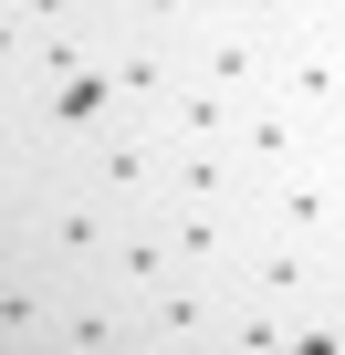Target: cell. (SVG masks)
Wrapping results in <instances>:
<instances>
[{"mask_svg":"<svg viewBox=\"0 0 345 355\" xmlns=\"http://www.w3.org/2000/svg\"><path fill=\"white\" fill-rule=\"evenodd\" d=\"M251 230H272V241H303V251H345V178H335V157L314 146L303 167H283V178H251Z\"/></svg>","mask_w":345,"mask_h":355,"instance_id":"1","label":"cell"},{"mask_svg":"<svg viewBox=\"0 0 345 355\" xmlns=\"http://www.w3.org/2000/svg\"><path fill=\"white\" fill-rule=\"evenodd\" d=\"M94 189L115 199V209H157L167 199V125H146V115H126V125H105L84 157H74Z\"/></svg>","mask_w":345,"mask_h":355,"instance_id":"2","label":"cell"},{"mask_svg":"<svg viewBox=\"0 0 345 355\" xmlns=\"http://www.w3.org/2000/svg\"><path fill=\"white\" fill-rule=\"evenodd\" d=\"M105 73H115V105L157 125L167 105H178V84H189V53L167 32H105Z\"/></svg>","mask_w":345,"mask_h":355,"instance_id":"3","label":"cell"},{"mask_svg":"<svg viewBox=\"0 0 345 355\" xmlns=\"http://www.w3.org/2000/svg\"><path fill=\"white\" fill-rule=\"evenodd\" d=\"M178 53H189V73H199V84H220V94H241V105H251V94H272V53H283V42H262L251 21H220V11H210Z\"/></svg>","mask_w":345,"mask_h":355,"instance_id":"4","label":"cell"},{"mask_svg":"<svg viewBox=\"0 0 345 355\" xmlns=\"http://www.w3.org/2000/svg\"><path fill=\"white\" fill-rule=\"evenodd\" d=\"M136 293L115 282H63V313H53V355H136Z\"/></svg>","mask_w":345,"mask_h":355,"instance_id":"5","label":"cell"},{"mask_svg":"<svg viewBox=\"0 0 345 355\" xmlns=\"http://www.w3.org/2000/svg\"><path fill=\"white\" fill-rule=\"evenodd\" d=\"M220 324H230V282H210V272H178V282H157L136 303L146 345H220Z\"/></svg>","mask_w":345,"mask_h":355,"instance_id":"6","label":"cell"},{"mask_svg":"<svg viewBox=\"0 0 345 355\" xmlns=\"http://www.w3.org/2000/svg\"><path fill=\"white\" fill-rule=\"evenodd\" d=\"M230 293H251V303H283V313H314V303H324V251H303V241H272V230H251V251H241Z\"/></svg>","mask_w":345,"mask_h":355,"instance_id":"7","label":"cell"},{"mask_svg":"<svg viewBox=\"0 0 345 355\" xmlns=\"http://www.w3.org/2000/svg\"><path fill=\"white\" fill-rule=\"evenodd\" d=\"M272 94H283V105H293V115L324 136V125L345 115V53H335L324 32H293V42L272 53Z\"/></svg>","mask_w":345,"mask_h":355,"instance_id":"8","label":"cell"},{"mask_svg":"<svg viewBox=\"0 0 345 355\" xmlns=\"http://www.w3.org/2000/svg\"><path fill=\"white\" fill-rule=\"evenodd\" d=\"M167 209V241H178V272H210L230 282L241 251H251V209H199V199H157Z\"/></svg>","mask_w":345,"mask_h":355,"instance_id":"9","label":"cell"},{"mask_svg":"<svg viewBox=\"0 0 345 355\" xmlns=\"http://www.w3.org/2000/svg\"><path fill=\"white\" fill-rule=\"evenodd\" d=\"M314 146H324V136H314L283 94H251V105H241V125H230V157H241L251 178H283V167H303Z\"/></svg>","mask_w":345,"mask_h":355,"instance_id":"10","label":"cell"},{"mask_svg":"<svg viewBox=\"0 0 345 355\" xmlns=\"http://www.w3.org/2000/svg\"><path fill=\"white\" fill-rule=\"evenodd\" d=\"M105 282L115 293H157V282H178V241H167V209H136L126 230H115V251H105Z\"/></svg>","mask_w":345,"mask_h":355,"instance_id":"11","label":"cell"},{"mask_svg":"<svg viewBox=\"0 0 345 355\" xmlns=\"http://www.w3.org/2000/svg\"><path fill=\"white\" fill-rule=\"evenodd\" d=\"M167 199H199V209H251V167L230 146H167Z\"/></svg>","mask_w":345,"mask_h":355,"instance_id":"12","label":"cell"},{"mask_svg":"<svg viewBox=\"0 0 345 355\" xmlns=\"http://www.w3.org/2000/svg\"><path fill=\"white\" fill-rule=\"evenodd\" d=\"M157 125H167V146H230L241 94H220V84H199V73H189V84H178V105H167Z\"/></svg>","mask_w":345,"mask_h":355,"instance_id":"13","label":"cell"},{"mask_svg":"<svg viewBox=\"0 0 345 355\" xmlns=\"http://www.w3.org/2000/svg\"><path fill=\"white\" fill-rule=\"evenodd\" d=\"M53 313H63V282H53L42 261H22L11 293H0V334H11V355H22V345H53Z\"/></svg>","mask_w":345,"mask_h":355,"instance_id":"14","label":"cell"},{"mask_svg":"<svg viewBox=\"0 0 345 355\" xmlns=\"http://www.w3.org/2000/svg\"><path fill=\"white\" fill-rule=\"evenodd\" d=\"M115 11V32H167V42H189L199 21H210V0H105Z\"/></svg>","mask_w":345,"mask_h":355,"instance_id":"15","label":"cell"},{"mask_svg":"<svg viewBox=\"0 0 345 355\" xmlns=\"http://www.w3.org/2000/svg\"><path fill=\"white\" fill-rule=\"evenodd\" d=\"M11 11V32H74V21H115L105 0H0Z\"/></svg>","mask_w":345,"mask_h":355,"instance_id":"16","label":"cell"},{"mask_svg":"<svg viewBox=\"0 0 345 355\" xmlns=\"http://www.w3.org/2000/svg\"><path fill=\"white\" fill-rule=\"evenodd\" d=\"M220 21H251L262 42H293V0H210Z\"/></svg>","mask_w":345,"mask_h":355,"instance_id":"17","label":"cell"},{"mask_svg":"<svg viewBox=\"0 0 345 355\" xmlns=\"http://www.w3.org/2000/svg\"><path fill=\"white\" fill-rule=\"evenodd\" d=\"M324 293H335V313H345V251H335V261H324Z\"/></svg>","mask_w":345,"mask_h":355,"instance_id":"18","label":"cell"},{"mask_svg":"<svg viewBox=\"0 0 345 355\" xmlns=\"http://www.w3.org/2000/svg\"><path fill=\"white\" fill-rule=\"evenodd\" d=\"M324 157H335V167H345V115H335V125H324Z\"/></svg>","mask_w":345,"mask_h":355,"instance_id":"19","label":"cell"},{"mask_svg":"<svg viewBox=\"0 0 345 355\" xmlns=\"http://www.w3.org/2000/svg\"><path fill=\"white\" fill-rule=\"evenodd\" d=\"M335 53H345V32H335Z\"/></svg>","mask_w":345,"mask_h":355,"instance_id":"20","label":"cell"},{"mask_svg":"<svg viewBox=\"0 0 345 355\" xmlns=\"http://www.w3.org/2000/svg\"><path fill=\"white\" fill-rule=\"evenodd\" d=\"M335 178H345V167H335Z\"/></svg>","mask_w":345,"mask_h":355,"instance_id":"21","label":"cell"}]
</instances>
